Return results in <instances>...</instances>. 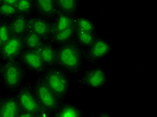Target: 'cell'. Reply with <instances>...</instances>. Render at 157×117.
<instances>
[{
  "label": "cell",
  "instance_id": "6da1fadb",
  "mask_svg": "<svg viewBox=\"0 0 157 117\" xmlns=\"http://www.w3.org/2000/svg\"><path fill=\"white\" fill-rule=\"evenodd\" d=\"M84 62L83 50L74 42L57 47V66L71 77L80 74Z\"/></svg>",
  "mask_w": 157,
  "mask_h": 117
},
{
  "label": "cell",
  "instance_id": "7a4b0ae2",
  "mask_svg": "<svg viewBox=\"0 0 157 117\" xmlns=\"http://www.w3.org/2000/svg\"><path fill=\"white\" fill-rule=\"evenodd\" d=\"M29 74L18 60L2 62L1 85L8 93H16L28 82Z\"/></svg>",
  "mask_w": 157,
  "mask_h": 117
},
{
  "label": "cell",
  "instance_id": "3957f363",
  "mask_svg": "<svg viewBox=\"0 0 157 117\" xmlns=\"http://www.w3.org/2000/svg\"><path fill=\"white\" fill-rule=\"evenodd\" d=\"M45 84L52 90L60 102H65L69 93L71 76L58 66L48 68L41 76Z\"/></svg>",
  "mask_w": 157,
  "mask_h": 117
},
{
  "label": "cell",
  "instance_id": "277c9868",
  "mask_svg": "<svg viewBox=\"0 0 157 117\" xmlns=\"http://www.w3.org/2000/svg\"><path fill=\"white\" fill-rule=\"evenodd\" d=\"M14 93L16 94L22 111L33 113L41 117H51L39 103L32 82H28Z\"/></svg>",
  "mask_w": 157,
  "mask_h": 117
},
{
  "label": "cell",
  "instance_id": "5b68a950",
  "mask_svg": "<svg viewBox=\"0 0 157 117\" xmlns=\"http://www.w3.org/2000/svg\"><path fill=\"white\" fill-rule=\"evenodd\" d=\"M32 84L42 108L51 116L58 108L61 102L45 84L41 77H36Z\"/></svg>",
  "mask_w": 157,
  "mask_h": 117
},
{
  "label": "cell",
  "instance_id": "8992f818",
  "mask_svg": "<svg viewBox=\"0 0 157 117\" xmlns=\"http://www.w3.org/2000/svg\"><path fill=\"white\" fill-rule=\"evenodd\" d=\"M108 80L109 76L105 68L99 64H94L85 70L83 75L77 79L75 82L78 85L98 90L104 88Z\"/></svg>",
  "mask_w": 157,
  "mask_h": 117
},
{
  "label": "cell",
  "instance_id": "52a82bcc",
  "mask_svg": "<svg viewBox=\"0 0 157 117\" xmlns=\"http://www.w3.org/2000/svg\"><path fill=\"white\" fill-rule=\"evenodd\" d=\"M113 44L109 40L99 36L91 46L83 50L84 61L91 65L98 64L111 54Z\"/></svg>",
  "mask_w": 157,
  "mask_h": 117
},
{
  "label": "cell",
  "instance_id": "ba28073f",
  "mask_svg": "<svg viewBox=\"0 0 157 117\" xmlns=\"http://www.w3.org/2000/svg\"><path fill=\"white\" fill-rule=\"evenodd\" d=\"M20 62L30 74L41 76L47 69L37 51L24 49L18 58Z\"/></svg>",
  "mask_w": 157,
  "mask_h": 117
},
{
  "label": "cell",
  "instance_id": "9c48e42d",
  "mask_svg": "<svg viewBox=\"0 0 157 117\" xmlns=\"http://www.w3.org/2000/svg\"><path fill=\"white\" fill-rule=\"evenodd\" d=\"M24 49L22 38L12 36L0 48V61L6 62L18 60Z\"/></svg>",
  "mask_w": 157,
  "mask_h": 117
},
{
  "label": "cell",
  "instance_id": "30bf717a",
  "mask_svg": "<svg viewBox=\"0 0 157 117\" xmlns=\"http://www.w3.org/2000/svg\"><path fill=\"white\" fill-rule=\"evenodd\" d=\"M44 40H48L52 34V21L34 13L29 16V30Z\"/></svg>",
  "mask_w": 157,
  "mask_h": 117
},
{
  "label": "cell",
  "instance_id": "8fae6325",
  "mask_svg": "<svg viewBox=\"0 0 157 117\" xmlns=\"http://www.w3.org/2000/svg\"><path fill=\"white\" fill-rule=\"evenodd\" d=\"M22 112L16 94H3L0 102V117H17Z\"/></svg>",
  "mask_w": 157,
  "mask_h": 117
},
{
  "label": "cell",
  "instance_id": "7c38bea8",
  "mask_svg": "<svg viewBox=\"0 0 157 117\" xmlns=\"http://www.w3.org/2000/svg\"><path fill=\"white\" fill-rule=\"evenodd\" d=\"M34 13L50 21L58 15L55 0H34Z\"/></svg>",
  "mask_w": 157,
  "mask_h": 117
},
{
  "label": "cell",
  "instance_id": "4fadbf2b",
  "mask_svg": "<svg viewBox=\"0 0 157 117\" xmlns=\"http://www.w3.org/2000/svg\"><path fill=\"white\" fill-rule=\"evenodd\" d=\"M37 52L46 68L57 66V46L49 40H45Z\"/></svg>",
  "mask_w": 157,
  "mask_h": 117
},
{
  "label": "cell",
  "instance_id": "5bb4252c",
  "mask_svg": "<svg viewBox=\"0 0 157 117\" xmlns=\"http://www.w3.org/2000/svg\"><path fill=\"white\" fill-rule=\"evenodd\" d=\"M51 117H85L83 111L71 102H63Z\"/></svg>",
  "mask_w": 157,
  "mask_h": 117
},
{
  "label": "cell",
  "instance_id": "9a60e30c",
  "mask_svg": "<svg viewBox=\"0 0 157 117\" xmlns=\"http://www.w3.org/2000/svg\"><path fill=\"white\" fill-rule=\"evenodd\" d=\"M10 23L13 36L22 38L29 30V16L17 14Z\"/></svg>",
  "mask_w": 157,
  "mask_h": 117
},
{
  "label": "cell",
  "instance_id": "2e32d148",
  "mask_svg": "<svg viewBox=\"0 0 157 117\" xmlns=\"http://www.w3.org/2000/svg\"><path fill=\"white\" fill-rule=\"evenodd\" d=\"M75 32V28L74 27V26L71 27L67 30L53 33L50 38L49 40L52 44H54L56 46L59 47L60 46L73 42Z\"/></svg>",
  "mask_w": 157,
  "mask_h": 117
},
{
  "label": "cell",
  "instance_id": "e0dca14e",
  "mask_svg": "<svg viewBox=\"0 0 157 117\" xmlns=\"http://www.w3.org/2000/svg\"><path fill=\"white\" fill-rule=\"evenodd\" d=\"M55 3L59 13L73 17H76L78 15V0H55Z\"/></svg>",
  "mask_w": 157,
  "mask_h": 117
},
{
  "label": "cell",
  "instance_id": "ac0fdd59",
  "mask_svg": "<svg viewBox=\"0 0 157 117\" xmlns=\"http://www.w3.org/2000/svg\"><path fill=\"white\" fill-rule=\"evenodd\" d=\"M100 36L98 33H90L86 31L76 30L74 42L83 50L87 49L94 43Z\"/></svg>",
  "mask_w": 157,
  "mask_h": 117
},
{
  "label": "cell",
  "instance_id": "d6986e66",
  "mask_svg": "<svg viewBox=\"0 0 157 117\" xmlns=\"http://www.w3.org/2000/svg\"><path fill=\"white\" fill-rule=\"evenodd\" d=\"M75 17L59 13L52 21V34L73 27Z\"/></svg>",
  "mask_w": 157,
  "mask_h": 117
},
{
  "label": "cell",
  "instance_id": "ffe728a7",
  "mask_svg": "<svg viewBox=\"0 0 157 117\" xmlns=\"http://www.w3.org/2000/svg\"><path fill=\"white\" fill-rule=\"evenodd\" d=\"M73 26L76 30L90 33H98L97 27L94 21L83 16L78 15L75 17Z\"/></svg>",
  "mask_w": 157,
  "mask_h": 117
},
{
  "label": "cell",
  "instance_id": "44dd1931",
  "mask_svg": "<svg viewBox=\"0 0 157 117\" xmlns=\"http://www.w3.org/2000/svg\"><path fill=\"white\" fill-rule=\"evenodd\" d=\"M24 49L38 51V49L45 41L37 34L31 31H28L22 37Z\"/></svg>",
  "mask_w": 157,
  "mask_h": 117
},
{
  "label": "cell",
  "instance_id": "7402d4cb",
  "mask_svg": "<svg viewBox=\"0 0 157 117\" xmlns=\"http://www.w3.org/2000/svg\"><path fill=\"white\" fill-rule=\"evenodd\" d=\"M16 8L17 13L30 16L34 13V0H17Z\"/></svg>",
  "mask_w": 157,
  "mask_h": 117
},
{
  "label": "cell",
  "instance_id": "603a6c76",
  "mask_svg": "<svg viewBox=\"0 0 157 117\" xmlns=\"http://www.w3.org/2000/svg\"><path fill=\"white\" fill-rule=\"evenodd\" d=\"M17 14L16 7L8 4L4 0H0V20L10 21Z\"/></svg>",
  "mask_w": 157,
  "mask_h": 117
},
{
  "label": "cell",
  "instance_id": "cb8c5ba5",
  "mask_svg": "<svg viewBox=\"0 0 157 117\" xmlns=\"http://www.w3.org/2000/svg\"><path fill=\"white\" fill-rule=\"evenodd\" d=\"M13 36L10 21L0 20V39L3 43L8 41Z\"/></svg>",
  "mask_w": 157,
  "mask_h": 117
},
{
  "label": "cell",
  "instance_id": "d4e9b609",
  "mask_svg": "<svg viewBox=\"0 0 157 117\" xmlns=\"http://www.w3.org/2000/svg\"><path fill=\"white\" fill-rule=\"evenodd\" d=\"M17 117H41V116H38L37 115L33 114V113L22 111L20 113V115L17 116Z\"/></svg>",
  "mask_w": 157,
  "mask_h": 117
},
{
  "label": "cell",
  "instance_id": "484cf974",
  "mask_svg": "<svg viewBox=\"0 0 157 117\" xmlns=\"http://www.w3.org/2000/svg\"><path fill=\"white\" fill-rule=\"evenodd\" d=\"M97 117H112V116L108 112H100L98 114Z\"/></svg>",
  "mask_w": 157,
  "mask_h": 117
},
{
  "label": "cell",
  "instance_id": "4316f807",
  "mask_svg": "<svg viewBox=\"0 0 157 117\" xmlns=\"http://www.w3.org/2000/svg\"><path fill=\"white\" fill-rule=\"evenodd\" d=\"M2 62L0 61V85H1V74H2Z\"/></svg>",
  "mask_w": 157,
  "mask_h": 117
},
{
  "label": "cell",
  "instance_id": "83f0119b",
  "mask_svg": "<svg viewBox=\"0 0 157 117\" xmlns=\"http://www.w3.org/2000/svg\"><path fill=\"white\" fill-rule=\"evenodd\" d=\"M3 42L2 41V40H1V39H0V48H2V45H3Z\"/></svg>",
  "mask_w": 157,
  "mask_h": 117
},
{
  "label": "cell",
  "instance_id": "f1b7e54d",
  "mask_svg": "<svg viewBox=\"0 0 157 117\" xmlns=\"http://www.w3.org/2000/svg\"><path fill=\"white\" fill-rule=\"evenodd\" d=\"M2 96H3V94H2V92H1V90H0V102H1V100H2Z\"/></svg>",
  "mask_w": 157,
  "mask_h": 117
},
{
  "label": "cell",
  "instance_id": "f546056e",
  "mask_svg": "<svg viewBox=\"0 0 157 117\" xmlns=\"http://www.w3.org/2000/svg\"><path fill=\"white\" fill-rule=\"evenodd\" d=\"M91 117H95V116H91Z\"/></svg>",
  "mask_w": 157,
  "mask_h": 117
},
{
  "label": "cell",
  "instance_id": "4dcf8cb0",
  "mask_svg": "<svg viewBox=\"0 0 157 117\" xmlns=\"http://www.w3.org/2000/svg\"></svg>",
  "mask_w": 157,
  "mask_h": 117
}]
</instances>
